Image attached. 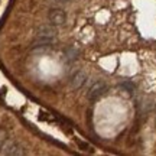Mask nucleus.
<instances>
[{
  "label": "nucleus",
  "instance_id": "nucleus-6",
  "mask_svg": "<svg viewBox=\"0 0 156 156\" xmlns=\"http://www.w3.org/2000/svg\"><path fill=\"white\" fill-rule=\"evenodd\" d=\"M64 55H65L67 61H74V59H77L78 56V49L77 48H67L64 51Z\"/></svg>",
  "mask_w": 156,
  "mask_h": 156
},
{
  "label": "nucleus",
  "instance_id": "nucleus-3",
  "mask_svg": "<svg viewBox=\"0 0 156 156\" xmlns=\"http://www.w3.org/2000/svg\"><path fill=\"white\" fill-rule=\"evenodd\" d=\"M107 91V85L104 81H95L91 88L88 90V98L90 100H97L100 95H103Z\"/></svg>",
  "mask_w": 156,
  "mask_h": 156
},
{
  "label": "nucleus",
  "instance_id": "nucleus-1",
  "mask_svg": "<svg viewBox=\"0 0 156 156\" xmlns=\"http://www.w3.org/2000/svg\"><path fill=\"white\" fill-rule=\"evenodd\" d=\"M26 152L22 146L19 145L17 142L12 139H6L2 145H0V155H9V156H19L25 155Z\"/></svg>",
  "mask_w": 156,
  "mask_h": 156
},
{
  "label": "nucleus",
  "instance_id": "nucleus-9",
  "mask_svg": "<svg viewBox=\"0 0 156 156\" xmlns=\"http://www.w3.org/2000/svg\"><path fill=\"white\" fill-rule=\"evenodd\" d=\"M55 2H59V3H69V2H73V0H55Z\"/></svg>",
  "mask_w": 156,
  "mask_h": 156
},
{
  "label": "nucleus",
  "instance_id": "nucleus-4",
  "mask_svg": "<svg viewBox=\"0 0 156 156\" xmlns=\"http://www.w3.org/2000/svg\"><path fill=\"white\" fill-rule=\"evenodd\" d=\"M36 35L38 38H55L56 35V29L54 25H41L36 29Z\"/></svg>",
  "mask_w": 156,
  "mask_h": 156
},
{
  "label": "nucleus",
  "instance_id": "nucleus-2",
  "mask_svg": "<svg viewBox=\"0 0 156 156\" xmlns=\"http://www.w3.org/2000/svg\"><path fill=\"white\" fill-rule=\"evenodd\" d=\"M48 19H49L51 25L61 26V25H64L65 20H67V15H65V12L61 10V9H52V10L48 13Z\"/></svg>",
  "mask_w": 156,
  "mask_h": 156
},
{
  "label": "nucleus",
  "instance_id": "nucleus-5",
  "mask_svg": "<svg viewBox=\"0 0 156 156\" xmlns=\"http://www.w3.org/2000/svg\"><path fill=\"white\" fill-rule=\"evenodd\" d=\"M87 81V74L84 73V71H78L77 74H74L73 78H71V87L74 90H78L81 88L84 84Z\"/></svg>",
  "mask_w": 156,
  "mask_h": 156
},
{
  "label": "nucleus",
  "instance_id": "nucleus-8",
  "mask_svg": "<svg viewBox=\"0 0 156 156\" xmlns=\"http://www.w3.org/2000/svg\"><path fill=\"white\" fill-rule=\"evenodd\" d=\"M6 139H7V133H6V130L5 129H0V145H2Z\"/></svg>",
  "mask_w": 156,
  "mask_h": 156
},
{
  "label": "nucleus",
  "instance_id": "nucleus-7",
  "mask_svg": "<svg viewBox=\"0 0 156 156\" xmlns=\"http://www.w3.org/2000/svg\"><path fill=\"white\" fill-rule=\"evenodd\" d=\"M122 87L126 90L127 93H133L134 88H136V85H134L132 81H124V83H122Z\"/></svg>",
  "mask_w": 156,
  "mask_h": 156
}]
</instances>
